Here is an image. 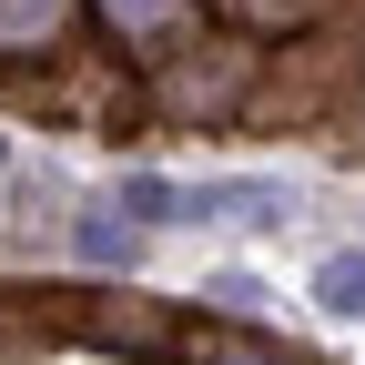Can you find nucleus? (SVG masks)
Wrapping results in <instances>:
<instances>
[{"instance_id":"obj_6","label":"nucleus","mask_w":365,"mask_h":365,"mask_svg":"<svg viewBox=\"0 0 365 365\" xmlns=\"http://www.w3.org/2000/svg\"><path fill=\"white\" fill-rule=\"evenodd\" d=\"M203 11H213L223 31H254V41H294V31H314V21H325V0H203Z\"/></svg>"},{"instance_id":"obj_8","label":"nucleus","mask_w":365,"mask_h":365,"mask_svg":"<svg viewBox=\"0 0 365 365\" xmlns=\"http://www.w3.org/2000/svg\"><path fill=\"white\" fill-rule=\"evenodd\" d=\"M314 304H325L335 325H355L365 314V254H325L314 264Z\"/></svg>"},{"instance_id":"obj_9","label":"nucleus","mask_w":365,"mask_h":365,"mask_svg":"<svg viewBox=\"0 0 365 365\" xmlns=\"http://www.w3.org/2000/svg\"><path fill=\"white\" fill-rule=\"evenodd\" d=\"M71 244H81L91 264H122V274H132V254H143V223H122V213H81V223H71Z\"/></svg>"},{"instance_id":"obj_2","label":"nucleus","mask_w":365,"mask_h":365,"mask_svg":"<svg viewBox=\"0 0 365 365\" xmlns=\"http://www.w3.org/2000/svg\"><path fill=\"white\" fill-rule=\"evenodd\" d=\"M365 91V21H335V31H294L284 51H264V81H254V112L294 102V112H345ZM244 112V122H254Z\"/></svg>"},{"instance_id":"obj_4","label":"nucleus","mask_w":365,"mask_h":365,"mask_svg":"<svg viewBox=\"0 0 365 365\" xmlns=\"http://www.w3.org/2000/svg\"><path fill=\"white\" fill-rule=\"evenodd\" d=\"M91 31H102L132 71H153L163 51H182V41L203 31V0H91Z\"/></svg>"},{"instance_id":"obj_7","label":"nucleus","mask_w":365,"mask_h":365,"mask_svg":"<svg viewBox=\"0 0 365 365\" xmlns=\"http://www.w3.org/2000/svg\"><path fill=\"white\" fill-rule=\"evenodd\" d=\"M173 355H182V365H294L284 345H264V335H244V325H182Z\"/></svg>"},{"instance_id":"obj_5","label":"nucleus","mask_w":365,"mask_h":365,"mask_svg":"<svg viewBox=\"0 0 365 365\" xmlns=\"http://www.w3.org/2000/svg\"><path fill=\"white\" fill-rule=\"evenodd\" d=\"M91 31V0H0V71H41Z\"/></svg>"},{"instance_id":"obj_3","label":"nucleus","mask_w":365,"mask_h":365,"mask_svg":"<svg viewBox=\"0 0 365 365\" xmlns=\"http://www.w3.org/2000/svg\"><path fill=\"white\" fill-rule=\"evenodd\" d=\"M51 314H61V345H102V355H173L182 345V314L153 304V294H91V284H51Z\"/></svg>"},{"instance_id":"obj_11","label":"nucleus","mask_w":365,"mask_h":365,"mask_svg":"<svg viewBox=\"0 0 365 365\" xmlns=\"http://www.w3.org/2000/svg\"><path fill=\"white\" fill-rule=\"evenodd\" d=\"M0 173H11V143H0Z\"/></svg>"},{"instance_id":"obj_10","label":"nucleus","mask_w":365,"mask_h":365,"mask_svg":"<svg viewBox=\"0 0 365 365\" xmlns=\"http://www.w3.org/2000/svg\"><path fill=\"white\" fill-rule=\"evenodd\" d=\"M122 213H143V223H193V213H182V182H153V173L122 182Z\"/></svg>"},{"instance_id":"obj_1","label":"nucleus","mask_w":365,"mask_h":365,"mask_svg":"<svg viewBox=\"0 0 365 365\" xmlns=\"http://www.w3.org/2000/svg\"><path fill=\"white\" fill-rule=\"evenodd\" d=\"M254 81H264V41L213 21V31H193L182 51H163L143 71V112L173 122V132H244Z\"/></svg>"}]
</instances>
